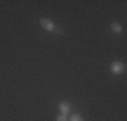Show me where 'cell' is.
Instances as JSON below:
<instances>
[{
  "label": "cell",
  "instance_id": "cell-1",
  "mask_svg": "<svg viewBox=\"0 0 127 121\" xmlns=\"http://www.w3.org/2000/svg\"><path fill=\"white\" fill-rule=\"evenodd\" d=\"M111 71L114 73V74H116V75H119V74H122L123 71H125V65H123L122 62H119V60H115V62L111 63Z\"/></svg>",
  "mask_w": 127,
  "mask_h": 121
},
{
  "label": "cell",
  "instance_id": "cell-2",
  "mask_svg": "<svg viewBox=\"0 0 127 121\" xmlns=\"http://www.w3.org/2000/svg\"><path fill=\"white\" fill-rule=\"evenodd\" d=\"M41 26H42V28H45L46 31H50V32L56 30V24L49 19H41Z\"/></svg>",
  "mask_w": 127,
  "mask_h": 121
},
{
  "label": "cell",
  "instance_id": "cell-3",
  "mask_svg": "<svg viewBox=\"0 0 127 121\" xmlns=\"http://www.w3.org/2000/svg\"><path fill=\"white\" fill-rule=\"evenodd\" d=\"M60 110H61V114H68L69 110H70V104L66 101H62L60 104Z\"/></svg>",
  "mask_w": 127,
  "mask_h": 121
},
{
  "label": "cell",
  "instance_id": "cell-4",
  "mask_svg": "<svg viewBox=\"0 0 127 121\" xmlns=\"http://www.w3.org/2000/svg\"><path fill=\"white\" fill-rule=\"evenodd\" d=\"M111 30H112L115 34H120V32H122V26H120L119 23L114 22L112 24H111Z\"/></svg>",
  "mask_w": 127,
  "mask_h": 121
},
{
  "label": "cell",
  "instance_id": "cell-5",
  "mask_svg": "<svg viewBox=\"0 0 127 121\" xmlns=\"http://www.w3.org/2000/svg\"><path fill=\"white\" fill-rule=\"evenodd\" d=\"M70 121H84V120L80 114H73V116L70 117Z\"/></svg>",
  "mask_w": 127,
  "mask_h": 121
},
{
  "label": "cell",
  "instance_id": "cell-6",
  "mask_svg": "<svg viewBox=\"0 0 127 121\" xmlns=\"http://www.w3.org/2000/svg\"><path fill=\"white\" fill-rule=\"evenodd\" d=\"M56 121H68V119H66V114H60V116H57Z\"/></svg>",
  "mask_w": 127,
  "mask_h": 121
},
{
  "label": "cell",
  "instance_id": "cell-7",
  "mask_svg": "<svg viewBox=\"0 0 127 121\" xmlns=\"http://www.w3.org/2000/svg\"><path fill=\"white\" fill-rule=\"evenodd\" d=\"M54 31H56V32H57V34H58V35H61V34H62V30H57V28H56V30H54Z\"/></svg>",
  "mask_w": 127,
  "mask_h": 121
}]
</instances>
